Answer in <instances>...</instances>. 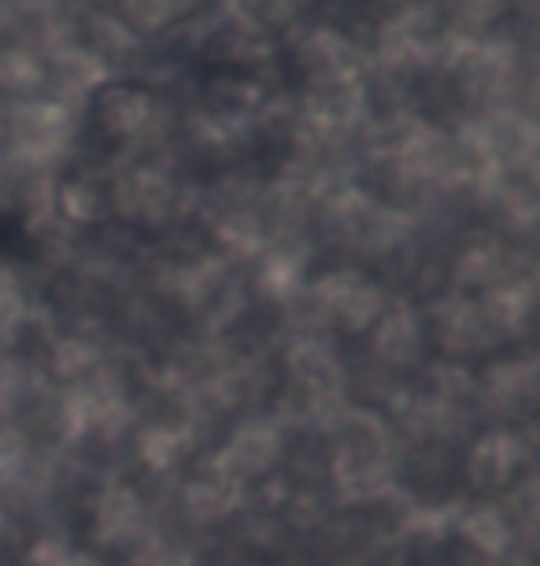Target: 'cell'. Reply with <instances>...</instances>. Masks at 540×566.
<instances>
[{"mask_svg": "<svg viewBox=\"0 0 540 566\" xmlns=\"http://www.w3.org/2000/svg\"><path fill=\"white\" fill-rule=\"evenodd\" d=\"M518 459V441L515 437H504V433H493L489 441H481L474 448V459H470V474L478 485H504L507 478L515 474Z\"/></svg>", "mask_w": 540, "mask_h": 566, "instance_id": "obj_1", "label": "cell"}, {"mask_svg": "<svg viewBox=\"0 0 540 566\" xmlns=\"http://www.w3.org/2000/svg\"><path fill=\"white\" fill-rule=\"evenodd\" d=\"M100 530L108 541H126L141 530V504L134 500V493H112L100 504Z\"/></svg>", "mask_w": 540, "mask_h": 566, "instance_id": "obj_2", "label": "cell"}]
</instances>
